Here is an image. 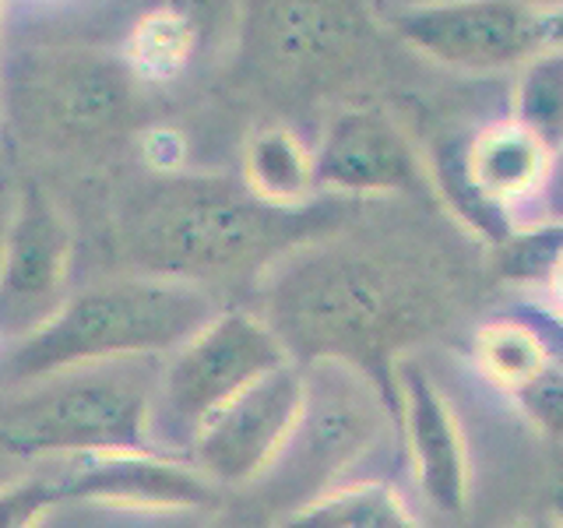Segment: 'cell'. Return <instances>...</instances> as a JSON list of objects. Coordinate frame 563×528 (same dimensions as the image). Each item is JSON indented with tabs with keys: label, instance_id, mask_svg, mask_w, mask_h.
Listing matches in <instances>:
<instances>
[{
	"label": "cell",
	"instance_id": "cell-1",
	"mask_svg": "<svg viewBox=\"0 0 563 528\" xmlns=\"http://www.w3.org/2000/svg\"><path fill=\"white\" fill-rule=\"evenodd\" d=\"M254 289V314L292 363L342 360L384 387H391L405 352L444 328L451 310L448 286L430 261L405 246L339 233L296 246Z\"/></svg>",
	"mask_w": 563,
	"mask_h": 528
},
{
	"label": "cell",
	"instance_id": "cell-2",
	"mask_svg": "<svg viewBox=\"0 0 563 528\" xmlns=\"http://www.w3.org/2000/svg\"><path fill=\"white\" fill-rule=\"evenodd\" d=\"M342 208H272L233 176L155 173L120 205L117 233L134 275L216 293L257 282L296 246L339 233Z\"/></svg>",
	"mask_w": 563,
	"mask_h": 528
},
{
	"label": "cell",
	"instance_id": "cell-3",
	"mask_svg": "<svg viewBox=\"0 0 563 528\" xmlns=\"http://www.w3.org/2000/svg\"><path fill=\"white\" fill-rule=\"evenodd\" d=\"M137 75L123 50L88 40H14L0 29V117L29 148L102 155L134 131Z\"/></svg>",
	"mask_w": 563,
	"mask_h": 528
},
{
	"label": "cell",
	"instance_id": "cell-4",
	"mask_svg": "<svg viewBox=\"0 0 563 528\" xmlns=\"http://www.w3.org/2000/svg\"><path fill=\"white\" fill-rule=\"evenodd\" d=\"M222 310L216 293L173 278L96 282L70 293L35 334L0 349V392L70 366L166 360Z\"/></svg>",
	"mask_w": 563,
	"mask_h": 528
},
{
	"label": "cell",
	"instance_id": "cell-5",
	"mask_svg": "<svg viewBox=\"0 0 563 528\" xmlns=\"http://www.w3.org/2000/svg\"><path fill=\"white\" fill-rule=\"evenodd\" d=\"M299 370L303 398L292 433L278 462L254 486L275 518L334 486L374 480L366 465H377L401 448L391 387L342 360H313L299 363Z\"/></svg>",
	"mask_w": 563,
	"mask_h": 528
},
{
	"label": "cell",
	"instance_id": "cell-6",
	"mask_svg": "<svg viewBox=\"0 0 563 528\" xmlns=\"http://www.w3.org/2000/svg\"><path fill=\"white\" fill-rule=\"evenodd\" d=\"M163 360L70 366L0 392V448L49 462L148 448V409Z\"/></svg>",
	"mask_w": 563,
	"mask_h": 528
},
{
	"label": "cell",
	"instance_id": "cell-7",
	"mask_svg": "<svg viewBox=\"0 0 563 528\" xmlns=\"http://www.w3.org/2000/svg\"><path fill=\"white\" fill-rule=\"evenodd\" d=\"M286 363H292L289 352L254 310L225 307L216 321H208L158 363L148 409V448L187 462L194 440L208 422L246 387Z\"/></svg>",
	"mask_w": 563,
	"mask_h": 528
},
{
	"label": "cell",
	"instance_id": "cell-8",
	"mask_svg": "<svg viewBox=\"0 0 563 528\" xmlns=\"http://www.w3.org/2000/svg\"><path fill=\"white\" fill-rule=\"evenodd\" d=\"M374 29L363 8L321 0L251 4L240 25V61L251 75L292 96H321L363 67Z\"/></svg>",
	"mask_w": 563,
	"mask_h": 528
},
{
	"label": "cell",
	"instance_id": "cell-9",
	"mask_svg": "<svg viewBox=\"0 0 563 528\" xmlns=\"http://www.w3.org/2000/svg\"><path fill=\"white\" fill-rule=\"evenodd\" d=\"M384 22L427 61L465 70V75L521 70L539 53L563 46V14L515 4V0L387 8Z\"/></svg>",
	"mask_w": 563,
	"mask_h": 528
},
{
	"label": "cell",
	"instance_id": "cell-10",
	"mask_svg": "<svg viewBox=\"0 0 563 528\" xmlns=\"http://www.w3.org/2000/svg\"><path fill=\"white\" fill-rule=\"evenodd\" d=\"M70 226L53 194L25 180L0 240V349L29 339L67 304Z\"/></svg>",
	"mask_w": 563,
	"mask_h": 528
},
{
	"label": "cell",
	"instance_id": "cell-11",
	"mask_svg": "<svg viewBox=\"0 0 563 528\" xmlns=\"http://www.w3.org/2000/svg\"><path fill=\"white\" fill-rule=\"evenodd\" d=\"M303 398V370L286 363L246 387L198 433L187 462L216 490H254L278 462Z\"/></svg>",
	"mask_w": 563,
	"mask_h": 528
},
{
	"label": "cell",
	"instance_id": "cell-12",
	"mask_svg": "<svg viewBox=\"0 0 563 528\" xmlns=\"http://www.w3.org/2000/svg\"><path fill=\"white\" fill-rule=\"evenodd\" d=\"M391 387L401 422V451L412 465L419 493L444 515H462L472 497V469L462 422L448 395L412 356L395 366Z\"/></svg>",
	"mask_w": 563,
	"mask_h": 528
},
{
	"label": "cell",
	"instance_id": "cell-13",
	"mask_svg": "<svg viewBox=\"0 0 563 528\" xmlns=\"http://www.w3.org/2000/svg\"><path fill=\"white\" fill-rule=\"evenodd\" d=\"M317 190L339 198H380L419 187V155L380 110H342L313 145Z\"/></svg>",
	"mask_w": 563,
	"mask_h": 528
},
{
	"label": "cell",
	"instance_id": "cell-14",
	"mask_svg": "<svg viewBox=\"0 0 563 528\" xmlns=\"http://www.w3.org/2000/svg\"><path fill=\"white\" fill-rule=\"evenodd\" d=\"M553 152L515 120L483 123L462 152V184L483 211H528L550 173Z\"/></svg>",
	"mask_w": 563,
	"mask_h": 528
},
{
	"label": "cell",
	"instance_id": "cell-15",
	"mask_svg": "<svg viewBox=\"0 0 563 528\" xmlns=\"http://www.w3.org/2000/svg\"><path fill=\"white\" fill-rule=\"evenodd\" d=\"M240 180L272 208H307L317 194L313 148L286 123H264L243 145Z\"/></svg>",
	"mask_w": 563,
	"mask_h": 528
},
{
	"label": "cell",
	"instance_id": "cell-16",
	"mask_svg": "<svg viewBox=\"0 0 563 528\" xmlns=\"http://www.w3.org/2000/svg\"><path fill=\"white\" fill-rule=\"evenodd\" d=\"M272 528H422L391 480H360L278 515Z\"/></svg>",
	"mask_w": 563,
	"mask_h": 528
},
{
	"label": "cell",
	"instance_id": "cell-17",
	"mask_svg": "<svg viewBox=\"0 0 563 528\" xmlns=\"http://www.w3.org/2000/svg\"><path fill=\"white\" fill-rule=\"evenodd\" d=\"M472 360L479 366V374L510 398L532 387L556 363L542 328L521 321V317H493V321L475 328Z\"/></svg>",
	"mask_w": 563,
	"mask_h": 528
},
{
	"label": "cell",
	"instance_id": "cell-18",
	"mask_svg": "<svg viewBox=\"0 0 563 528\" xmlns=\"http://www.w3.org/2000/svg\"><path fill=\"white\" fill-rule=\"evenodd\" d=\"M510 120L545 148H563V46L528 61L510 88Z\"/></svg>",
	"mask_w": 563,
	"mask_h": 528
},
{
	"label": "cell",
	"instance_id": "cell-19",
	"mask_svg": "<svg viewBox=\"0 0 563 528\" xmlns=\"http://www.w3.org/2000/svg\"><path fill=\"white\" fill-rule=\"evenodd\" d=\"M190 50L194 32L187 18L176 11H155L134 25L128 46H123V57H128L137 81H166L180 75Z\"/></svg>",
	"mask_w": 563,
	"mask_h": 528
},
{
	"label": "cell",
	"instance_id": "cell-20",
	"mask_svg": "<svg viewBox=\"0 0 563 528\" xmlns=\"http://www.w3.org/2000/svg\"><path fill=\"white\" fill-rule=\"evenodd\" d=\"M67 504L57 462H40L32 472L0 483V528H40Z\"/></svg>",
	"mask_w": 563,
	"mask_h": 528
},
{
	"label": "cell",
	"instance_id": "cell-21",
	"mask_svg": "<svg viewBox=\"0 0 563 528\" xmlns=\"http://www.w3.org/2000/svg\"><path fill=\"white\" fill-rule=\"evenodd\" d=\"M208 510H152L113 504H64L40 528H201Z\"/></svg>",
	"mask_w": 563,
	"mask_h": 528
},
{
	"label": "cell",
	"instance_id": "cell-22",
	"mask_svg": "<svg viewBox=\"0 0 563 528\" xmlns=\"http://www.w3.org/2000/svg\"><path fill=\"white\" fill-rule=\"evenodd\" d=\"M515 402L521 405V413L539 433L560 440L563 437V363H553L532 387H525L521 395H515Z\"/></svg>",
	"mask_w": 563,
	"mask_h": 528
},
{
	"label": "cell",
	"instance_id": "cell-23",
	"mask_svg": "<svg viewBox=\"0 0 563 528\" xmlns=\"http://www.w3.org/2000/svg\"><path fill=\"white\" fill-rule=\"evenodd\" d=\"M528 211H536L539 226L563 229V148L553 152L550 173H545V184H542L539 198L532 201V208H528Z\"/></svg>",
	"mask_w": 563,
	"mask_h": 528
},
{
	"label": "cell",
	"instance_id": "cell-24",
	"mask_svg": "<svg viewBox=\"0 0 563 528\" xmlns=\"http://www.w3.org/2000/svg\"><path fill=\"white\" fill-rule=\"evenodd\" d=\"M542 293L553 304L556 317L563 321V243H560V251L553 254L550 268H545V275H542Z\"/></svg>",
	"mask_w": 563,
	"mask_h": 528
},
{
	"label": "cell",
	"instance_id": "cell-25",
	"mask_svg": "<svg viewBox=\"0 0 563 528\" xmlns=\"http://www.w3.org/2000/svg\"><path fill=\"white\" fill-rule=\"evenodd\" d=\"M507 528H563V518H560V510L556 515H525V518H515Z\"/></svg>",
	"mask_w": 563,
	"mask_h": 528
},
{
	"label": "cell",
	"instance_id": "cell-26",
	"mask_svg": "<svg viewBox=\"0 0 563 528\" xmlns=\"http://www.w3.org/2000/svg\"><path fill=\"white\" fill-rule=\"evenodd\" d=\"M257 518H243V515H219V518H205L201 528H264V525H254ZM272 528V525H268Z\"/></svg>",
	"mask_w": 563,
	"mask_h": 528
},
{
	"label": "cell",
	"instance_id": "cell-27",
	"mask_svg": "<svg viewBox=\"0 0 563 528\" xmlns=\"http://www.w3.org/2000/svg\"><path fill=\"white\" fill-rule=\"evenodd\" d=\"M560 518H563V504H560Z\"/></svg>",
	"mask_w": 563,
	"mask_h": 528
}]
</instances>
